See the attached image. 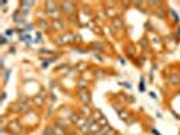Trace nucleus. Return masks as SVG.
Wrapping results in <instances>:
<instances>
[{"label": "nucleus", "mask_w": 180, "mask_h": 135, "mask_svg": "<svg viewBox=\"0 0 180 135\" xmlns=\"http://www.w3.org/2000/svg\"><path fill=\"white\" fill-rule=\"evenodd\" d=\"M7 129H8V132H10V134H14V135H18L23 131V127L19 123V120H12V122H10L8 126H7Z\"/></svg>", "instance_id": "nucleus-1"}, {"label": "nucleus", "mask_w": 180, "mask_h": 135, "mask_svg": "<svg viewBox=\"0 0 180 135\" xmlns=\"http://www.w3.org/2000/svg\"><path fill=\"white\" fill-rule=\"evenodd\" d=\"M61 10H62V12H65L67 15H71V14L74 12L76 6H74V3H72V1H64V3H61Z\"/></svg>", "instance_id": "nucleus-2"}, {"label": "nucleus", "mask_w": 180, "mask_h": 135, "mask_svg": "<svg viewBox=\"0 0 180 135\" xmlns=\"http://www.w3.org/2000/svg\"><path fill=\"white\" fill-rule=\"evenodd\" d=\"M79 99L81 100V103H83L84 106H90L92 97H91V93L88 90H80V92H79Z\"/></svg>", "instance_id": "nucleus-3"}, {"label": "nucleus", "mask_w": 180, "mask_h": 135, "mask_svg": "<svg viewBox=\"0 0 180 135\" xmlns=\"http://www.w3.org/2000/svg\"><path fill=\"white\" fill-rule=\"evenodd\" d=\"M43 101H45V95L43 93H38V95H35V96L33 97V103L37 104V106H42Z\"/></svg>", "instance_id": "nucleus-4"}, {"label": "nucleus", "mask_w": 180, "mask_h": 135, "mask_svg": "<svg viewBox=\"0 0 180 135\" xmlns=\"http://www.w3.org/2000/svg\"><path fill=\"white\" fill-rule=\"evenodd\" d=\"M90 132H91V134H93V135H98V134H100V132H102V126H100L98 122H95L92 126H91V130H90Z\"/></svg>", "instance_id": "nucleus-5"}, {"label": "nucleus", "mask_w": 180, "mask_h": 135, "mask_svg": "<svg viewBox=\"0 0 180 135\" xmlns=\"http://www.w3.org/2000/svg\"><path fill=\"white\" fill-rule=\"evenodd\" d=\"M123 27V22L121 18H114L113 19V29L114 30H121Z\"/></svg>", "instance_id": "nucleus-6"}, {"label": "nucleus", "mask_w": 180, "mask_h": 135, "mask_svg": "<svg viewBox=\"0 0 180 135\" xmlns=\"http://www.w3.org/2000/svg\"><path fill=\"white\" fill-rule=\"evenodd\" d=\"M45 6H46V11H49V12H53V11L57 10V4L54 1H46Z\"/></svg>", "instance_id": "nucleus-7"}, {"label": "nucleus", "mask_w": 180, "mask_h": 135, "mask_svg": "<svg viewBox=\"0 0 180 135\" xmlns=\"http://www.w3.org/2000/svg\"><path fill=\"white\" fill-rule=\"evenodd\" d=\"M168 81H169V84H172V85H177V84H180V77L176 76V74H172V76L168 77Z\"/></svg>", "instance_id": "nucleus-8"}, {"label": "nucleus", "mask_w": 180, "mask_h": 135, "mask_svg": "<svg viewBox=\"0 0 180 135\" xmlns=\"http://www.w3.org/2000/svg\"><path fill=\"white\" fill-rule=\"evenodd\" d=\"M53 27H54V30H57V31H61V30L64 29V24H62V22L60 19H54V22H53Z\"/></svg>", "instance_id": "nucleus-9"}, {"label": "nucleus", "mask_w": 180, "mask_h": 135, "mask_svg": "<svg viewBox=\"0 0 180 135\" xmlns=\"http://www.w3.org/2000/svg\"><path fill=\"white\" fill-rule=\"evenodd\" d=\"M114 130L110 127V126H104V127H102V132L100 134L102 135H110V134H113Z\"/></svg>", "instance_id": "nucleus-10"}, {"label": "nucleus", "mask_w": 180, "mask_h": 135, "mask_svg": "<svg viewBox=\"0 0 180 135\" xmlns=\"http://www.w3.org/2000/svg\"><path fill=\"white\" fill-rule=\"evenodd\" d=\"M30 109V106L27 103H23V104H19V112H27Z\"/></svg>", "instance_id": "nucleus-11"}, {"label": "nucleus", "mask_w": 180, "mask_h": 135, "mask_svg": "<svg viewBox=\"0 0 180 135\" xmlns=\"http://www.w3.org/2000/svg\"><path fill=\"white\" fill-rule=\"evenodd\" d=\"M43 135H54V127L48 126V127L45 129V131H43Z\"/></svg>", "instance_id": "nucleus-12"}, {"label": "nucleus", "mask_w": 180, "mask_h": 135, "mask_svg": "<svg viewBox=\"0 0 180 135\" xmlns=\"http://www.w3.org/2000/svg\"><path fill=\"white\" fill-rule=\"evenodd\" d=\"M38 26L41 27V29H45V30H49V27H50L48 23L45 22V20H39V22H38Z\"/></svg>", "instance_id": "nucleus-13"}, {"label": "nucleus", "mask_w": 180, "mask_h": 135, "mask_svg": "<svg viewBox=\"0 0 180 135\" xmlns=\"http://www.w3.org/2000/svg\"><path fill=\"white\" fill-rule=\"evenodd\" d=\"M93 120H99L100 118H103V115H102V112L100 111H93Z\"/></svg>", "instance_id": "nucleus-14"}, {"label": "nucleus", "mask_w": 180, "mask_h": 135, "mask_svg": "<svg viewBox=\"0 0 180 135\" xmlns=\"http://www.w3.org/2000/svg\"><path fill=\"white\" fill-rule=\"evenodd\" d=\"M98 123H99L102 127H104V126H108V122L106 120V118H104V116H103V118H100V119L98 120Z\"/></svg>", "instance_id": "nucleus-15"}, {"label": "nucleus", "mask_w": 180, "mask_h": 135, "mask_svg": "<svg viewBox=\"0 0 180 135\" xmlns=\"http://www.w3.org/2000/svg\"><path fill=\"white\" fill-rule=\"evenodd\" d=\"M149 4H150V6H153V7L161 6V3H160V1H150V3H149Z\"/></svg>", "instance_id": "nucleus-16"}, {"label": "nucleus", "mask_w": 180, "mask_h": 135, "mask_svg": "<svg viewBox=\"0 0 180 135\" xmlns=\"http://www.w3.org/2000/svg\"><path fill=\"white\" fill-rule=\"evenodd\" d=\"M93 47H96V49H103V46L100 45V43H92Z\"/></svg>", "instance_id": "nucleus-17"}, {"label": "nucleus", "mask_w": 180, "mask_h": 135, "mask_svg": "<svg viewBox=\"0 0 180 135\" xmlns=\"http://www.w3.org/2000/svg\"><path fill=\"white\" fill-rule=\"evenodd\" d=\"M157 15H158V16H164L165 14H164V11H161L160 8H158V11H157Z\"/></svg>", "instance_id": "nucleus-18"}, {"label": "nucleus", "mask_w": 180, "mask_h": 135, "mask_svg": "<svg viewBox=\"0 0 180 135\" xmlns=\"http://www.w3.org/2000/svg\"><path fill=\"white\" fill-rule=\"evenodd\" d=\"M26 100H27L26 96H19V101H26Z\"/></svg>", "instance_id": "nucleus-19"}, {"label": "nucleus", "mask_w": 180, "mask_h": 135, "mask_svg": "<svg viewBox=\"0 0 180 135\" xmlns=\"http://www.w3.org/2000/svg\"><path fill=\"white\" fill-rule=\"evenodd\" d=\"M140 90H144V83H142V80L140 83Z\"/></svg>", "instance_id": "nucleus-20"}, {"label": "nucleus", "mask_w": 180, "mask_h": 135, "mask_svg": "<svg viewBox=\"0 0 180 135\" xmlns=\"http://www.w3.org/2000/svg\"><path fill=\"white\" fill-rule=\"evenodd\" d=\"M79 85L83 88V87H85V83H84V81H80V84H79Z\"/></svg>", "instance_id": "nucleus-21"}, {"label": "nucleus", "mask_w": 180, "mask_h": 135, "mask_svg": "<svg viewBox=\"0 0 180 135\" xmlns=\"http://www.w3.org/2000/svg\"><path fill=\"white\" fill-rule=\"evenodd\" d=\"M12 30H10V31H7V35H12Z\"/></svg>", "instance_id": "nucleus-22"}, {"label": "nucleus", "mask_w": 180, "mask_h": 135, "mask_svg": "<svg viewBox=\"0 0 180 135\" xmlns=\"http://www.w3.org/2000/svg\"><path fill=\"white\" fill-rule=\"evenodd\" d=\"M6 42H7V41H6V38H4V37H3V38H1V43H3V45H4Z\"/></svg>", "instance_id": "nucleus-23"}, {"label": "nucleus", "mask_w": 180, "mask_h": 135, "mask_svg": "<svg viewBox=\"0 0 180 135\" xmlns=\"http://www.w3.org/2000/svg\"><path fill=\"white\" fill-rule=\"evenodd\" d=\"M69 135H79L77 132H74V131H72V132H69Z\"/></svg>", "instance_id": "nucleus-24"}]
</instances>
